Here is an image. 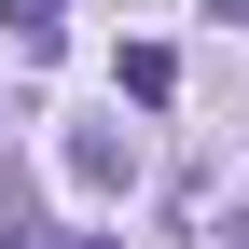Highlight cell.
Wrapping results in <instances>:
<instances>
[{
  "instance_id": "1",
  "label": "cell",
  "mask_w": 249,
  "mask_h": 249,
  "mask_svg": "<svg viewBox=\"0 0 249 249\" xmlns=\"http://www.w3.org/2000/svg\"><path fill=\"white\" fill-rule=\"evenodd\" d=\"M70 180L83 194H124V180H139V139H124V124H70Z\"/></svg>"
},
{
  "instance_id": "2",
  "label": "cell",
  "mask_w": 249,
  "mask_h": 249,
  "mask_svg": "<svg viewBox=\"0 0 249 249\" xmlns=\"http://www.w3.org/2000/svg\"><path fill=\"white\" fill-rule=\"evenodd\" d=\"M111 83H124V97L152 111V97H166V83H180V55H166V42H124V55H111Z\"/></svg>"
},
{
  "instance_id": "3",
  "label": "cell",
  "mask_w": 249,
  "mask_h": 249,
  "mask_svg": "<svg viewBox=\"0 0 249 249\" xmlns=\"http://www.w3.org/2000/svg\"><path fill=\"white\" fill-rule=\"evenodd\" d=\"M55 14H70V0H0V28H14V55H28V70L55 55Z\"/></svg>"
},
{
  "instance_id": "4",
  "label": "cell",
  "mask_w": 249,
  "mask_h": 249,
  "mask_svg": "<svg viewBox=\"0 0 249 249\" xmlns=\"http://www.w3.org/2000/svg\"><path fill=\"white\" fill-rule=\"evenodd\" d=\"M55 249H111V235H55Z\"/></svg>"
}]
</instances>
